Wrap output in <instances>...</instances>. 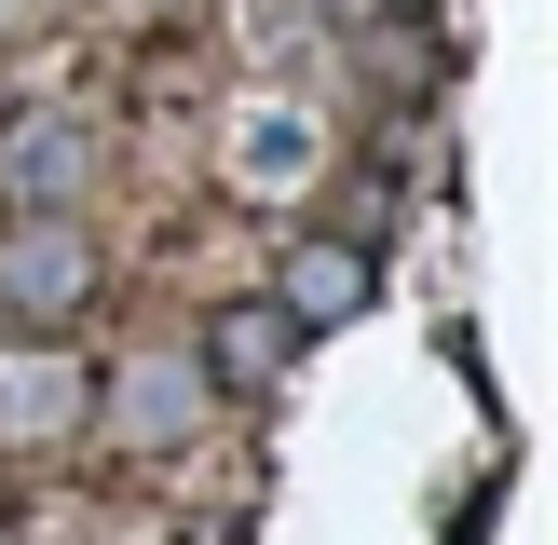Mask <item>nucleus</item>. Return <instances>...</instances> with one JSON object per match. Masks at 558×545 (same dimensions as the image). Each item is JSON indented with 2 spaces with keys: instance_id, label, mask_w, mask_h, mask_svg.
Here are the masks:
<instances>
[{
  "instance_id": "f257e3e1",
  "label": "nucleus",
  "mask_w": 558,
  "mask_h": 545,
  "mask_svg": "<svg viewBox=\"0 0 558 545\" xmlns=\"http://www.w3.org/2000/svg\"><path fill=\"white\" fill-rule=\"evenodd\" d=\"M82 287H96V245H82L54 205H27V232H0V300H14L27 327H54Z\"/></svg>"
},
{
  "instance_id": "f03ea898",
  "label": "nucleus",
  "mask_w": 558,
  "mask_h": 545,
  "mask_svg": "<svg viewBox=\"0 0 558 545\" xmlns=\"http://www.w3.org/2000/svg\"><path fill=\"white\" fill-rule=\"evenodd\" d=\"M272 314L314 341V327H341V314H368V245H300L287 259V287H272Z\"/></svg>"
},
{
  "instance_id": "7ed1b4c3",
  "label": "nucleus",
  "mask_w": 558,
  "mask_h": 545,
  "mask_svg": "<svg viewBox=\"0 0 558 545\" xmlns=\"http://www.w3.org/2000/svg\"><path fill=\"white\" fill-rule=\"evenodd\" d=\"M82 164H96V136H82V123H27L14 150H0V191H14V205H69Z\"/></svg>"
},
{
  "instance_id": "20e7f679",
  "label": "nucleus",
  "mask_w": 558,
  "mask_h": 545,
  "mask_svg": "<svg viewBox=\"0 0 558 545\" xmlns=\"http://www.w3.org/2000/svg\"><path fill=\"white\" fill-rule=\"evenodd\" d=\"M287 354H300V327L272 314V300H245V314H218L205 368H218V382H272V368H287Z\"/></svg>"
},
{
  "instance_id": "39448f33",
  "label": "nucleus",
  "mask_w": 558,
  "mask_h": 545,
  "mask_svg": "<svg viewBox=\"0 0 558 545\" xmlns=\"http://www.w3.org/2000/svg\"><path fill=\"white\" fill-rule=\"evenodd\" d=\"M123 423L150 436V450H163V436H191V423H205V368H163V354H150V368H123Z\"/></svg>"
},
{
  "instance_id": "423d86ee",
  "label": "nucleus",
  "mask_w": 558,
  "mask_h": 545,
  "mask_svg": "<svg viewBox=\"0 0 558 545\" xmlns=\"http://www.w3.org/2000/svg\"><path fill=\"white\" fill-rule=\"evenodd\" d=\"M69 423V368H0V436H54Z\"/></svg>"
},
{
  "instance_id": "0eeeda50",
  "label": "nucleus",
  "mask_w": 558,
  "mask_h": 545,
  "mask_svg": "<svg viewBox=\"0 0 558 545\" xmlns=\"http://www.w3.org/2000/svg\"><path fill=\"white\" fill-rule=\"evenodd\" d=\"M396 14H436V0H396Z\"/></svg>"
}]
</instances>
